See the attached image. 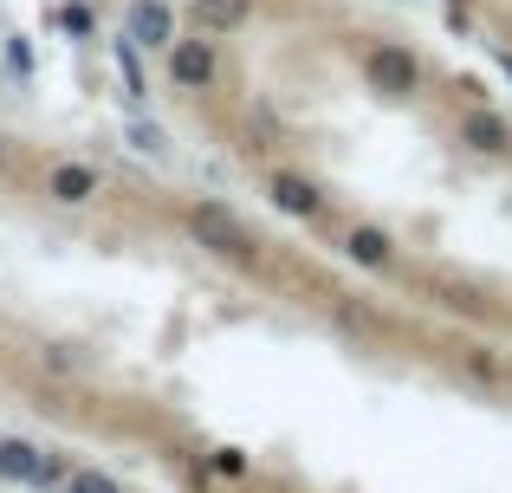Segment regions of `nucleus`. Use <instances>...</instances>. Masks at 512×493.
Instances as JSON below:
<instances>
[{
    "label": "nucleus",
    "mask_w": 512,
    "mask_h": 493,
    "mask_svg": "<svg viewBox=\"0 0 512 493\" xmlns=\"http://www.w3.org/2000/svg\"><path fill=\"white\" fill-rule=\"evenodd\" d=\"M188 234H195L208 253L234 260V266H260V234H253L234 208H221V202H195L188 208Z\"/></svg>",
    "instance_id": "nucleus-1"
},
{
    "label": "nucleus",
    "mask_w": 512,
    "mask_h": 493,
    "mask_svg": "<svg viewBox=\"0 0 512 493\" xmlns=\"http://www.w3.org/2000/svg\"><path fill=\"white\" fill-rule=\"evenodd\" d=\"M357 72L376 98H415V91H422V59H415L409 46H396V39H370Z\"/></svg>",
    "instance_id": "nucleus-2"
},
{
    "label": "nucleus",
    "mask_w": 512,
    "mask_h": 493,
    "mask_svg": "<svg viewBox=\"0 0 512 493\" xmlns=\"http://www.w3.org/2000/svg\"><path fill=\"white\" fill-rule=\"evenodd\" d=\"M169 85L175 91H214V85H221V52H214L208 33L169 39Z\"/></svg>",
    "instance_id": "nucleus-3"
},
{
    "label": "nucleus",
    "mask_w": 512,
    "mask_h": 493,
    "mask_svg": "<svg viewBox=\"0 0 512 493\" xmlns=\"http://www.w3.org/2000/svg\"><path fill=\"white\" fill-rule=\"evenodd\" d=\"M98 195H104V169L98 163H78V156L46 163V202L52 208H91Z\"/></svg>",
    "instance_id": "nucleus-4"
},
{
    "label": "nucleus",
    "mask_w": 512,
    "mask_h": 493,
    "mask_svg": "<svg viewBox=\"0 0 512 493\" xmlns=\"http://www.w3.org/2000/svg\"><path fill=\"white\" fill-rule=\"evenodd\" d=\"M266 202L292 221H325L331 215V195L318 189L312 176H299V169H273V176H266Z\"/></svg>",
    "instance_id": "nucleus-5"
},
{
    "label": "nucleus",
    "mask_w": 512,
    "mask_h": 493,
    "mask_svg": "<svg viewBox=\"0 0 512 493\" xmlns=\"http://www.w3.org/2000/svg\"><path fill=\"white\" fill-rule=\"evenodd\" d=\"M124 39L137 52H169L175 7H169V0H130V7H124Z\"/></svg>",
    "instance_id": "nucleus-6"
},
{
    "label": "nucleus",
    "mask_w": 512,
    "mask_h": 493,
    "mask_svg": "<svg viewBox=\"0 0 512 493\" xmlns=\"http://www.w3.org/2000/svg\"><path fill=\"white\" fill-rule=\"evenodd\" d=\"M338 253H344L350 266H363V273H389V266H396V234L376 228V221H350Z\"/></svg>",
    "instance_id": "nucleus-7"
},
{
    "label": "nucleus",
    "mask_w": 512,
    "mask_h": 493,
    "mask_svg": "<svg viewBox=\"0 0 512 493\" xmlns=\"http://www.w3.org/2000/svg\"><path fill=\"white\" fill-rule=\"evenodd\" d=\"M454 143L474 156H512V124L500 111H487V104H474V111H461V124H454Z\"/></svg>",
    "instance_id": "nucleus-8"
},
{
    "label": "nucleus",
    "mask_w": 512,
    "mask_h": 493,
    "mask_svg": "<svg viewBox=\"0 0 512 493\" xmlns=\"http://www.w3.org/2000/svg\"><path fill=\"white\" fill-rule=\"evenodd\" d=\"M188 13H195V33L221 39V33H240L253 20V0H188Z\"/></svg>",
    "instance_id": "nucleus-9"
},
{
    "label": "nucleus",
    "mask_w": 512,
    "mask_h": 493,
    "mask_svg": "<svg viewBox=\"0 0 512 493\" xmlns=\"http://www.w3.org/2000/svg\"><path fill=\"white\" fill-rule=\"evenodd\" d=\"M39 455H46V448L7 435V442H0V481H33V474H39Z\"/></svg>",
    "instance_id": "nucleus-10"
},
{
    "label": "nucleus",
    "mask_w": 512,
    "mask_h": 493,
    "mask_svg": "<svg viewBox=\"0 0 512 493\" xmlns=\"http://www.w3.org/2000/svg\"><path fill=\"white\" fill-rule=\"evenodd\" d=\"M117 72H124V91H130V98H143V91H150V78H143L137 46H130V39H117Z\"/></svg>",
    "instance_id": "nucleus-11"
},
{
    "label": "nucleus",
    "mask_w": 512,
    "mask_h": 493,
    "mask_svg": "<svg viewBox=\"0 0 512 493\" xmlns=\"http://www.w3.org/2000/svg\"><path fill=\"white\" fill-rule=\"evenodd\" d=\"M59 493H124V487H117L111 474H98V468H72V474H65V487H59Z\"/></svg>",
    "instance_id": "nucleus-12"
},
{
    "label": "nucleus",
    "mask_w": 512,
    "mask_h": 493,
    "mask_svg": "<svg viewBox=\"0 0 512 493\" xmlns=\"http://www.w3.org/2000/svg\"><path fill=\"white\" fill-rule=\"evenodd\" d=\"M208 468L221 474V481H247V474H253V461L240 455V448H214V455H208Z\"/></svg>",
    "instance_id": "nucleus-13"
},
{
    "label": "nucleus",
    "mask_w": 512,
    "mask_h": 493,
    "mask_svg": "<svg viewBox=\"0 0 512 493\" xmlns=\"http://www.w3.org/2000/svg\"><path fill=\"white\" fill-rule=\"evenodd\" d=\"M65 474H72V468H65V455H39V474H33V481H26V487L52 493V487H65Z\"/></svg>",
    "instance_id": "nucleus-14"
},
{
    "label": "nucleus",
    "mask_w": 512,
    "mask_h": 493,
    "mask_svg": "<svg viewBox=\"0 0 512 493\" xmlns=\"http://www.w3.org/2000/svg\"><path fill=\"white\" fill-rule=\"evenodd\" d=\"M130 150H143V156H163L169 143H163V130H156V124H130Z\"/></svg>",
    "instance_id": "nucleus-15"
},
{
    "label": "nucleus",
    "mask_w": 512,
    "mask_h": 493,
    "mask_svg": "<svg viewBox=\"0 0 512 493\" xmlns=\"http://www.w3.org/2000/svg\"><path fill=\"white\" fill-rule=\"evenodd\" d=\"M59 26L72 39H91V7H78V0H72V7H59Z\"/></svg>",
    "instance_id": "nucleus-16"
},
{
    "label": "nucleus",
    "mask_w": 512,
    "mask_h": 493,
    "mask_svg": "<svg viewBox=\"0 0 512 493\" xmlns=\"http://www.w3.org/2000/svg\"><path fill=\"white\" fill-rule=\"evenodd\" d=\"M500 72H506V78H512V46H500Z\"/></svg>",
    "instance_id": "nucleus-17"
}]
</instances>
